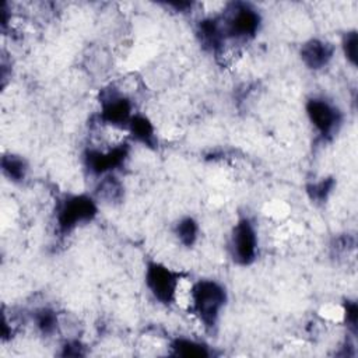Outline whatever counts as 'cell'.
I'll return each mask as SVG.
<instances>
[{"instance_id": "obj_12", "label": "cell", "mask_w": 358, "mask_h": 358, "mask_svg": "<svg viewBox=\"0 0 358 358\" xmlns=\"http://www.w3.org/2000/svg\"><path fill=\"white\" fill-rule=\"evenodd\" d=\"M172 354L185 358H207L211 355V350L207 344L187 337H176L171 343Z\"/></svg>"}, {"instance_id": "obj_6", "label": "cell", "mask_w": 358, "mask_h": 358, "mask_svg": "<svg viewBox=\"0 0 358 358\" xmlns=\"http://www.w3.org/2000/svg\"><path fill=\"white\" fill-rule=\"evenodd\" d=\"M228 245L229 255L236 264H252L259 253V238L255 224L246 217L238 220L231 231Z\"/></svg>"}, {"instance_id": "obj_14", "label": "cell", "mask_w": 358, "mask_h": 358, "mask_svg": "<svg viewBox=\"0 0 358 358\" xmlns=\"http://www.w3.org/2000/svg\"><path fill=\"white\" fill-rule=\"evenodd\" d=\"M32 320L36 330L42 336H52L59 330L60 320L57 313L50 308H39L32 313Z\"/></svg>"}, {"instance_id": "obj_11", "label": "cell", "mask_w": 358, "mask_h": 358, "mask_svg": "<svg viewBox=\"0 0 358 358\" xmlns=\"http://www.w3.org/2000/svg\"><path fill=\"white\" fill-rule=\"evenodd\" d=\"M123 183L116 178L115 173H109L99 178L94 197L96 199V201L115 204L123 199Z\"/></svg>"}, {"instance_id": "obj_4", "label": "cell", "mask_w": 358, "mask_h": 358, "mask_svg": "<svg viewBox=\"0 0 358 358\" xmlns=\"http://www.w3.org/2000/svg\"><path fill=\"white\" fill-rule=\"evenodd\" d=\"M134 113L133 102L126 92L116 87H109L101 91L99 122L102 124L126 131Z\"/></svg>"}, {"instance_id": "obj_8", "label": "cell", "mask_w": 358, "mask_h": 358, "mask_svg": "<svg viewBox=\"0 0 358 358\" xmlns=\"http://www.w3.org/2000/svg\"><path fill=\"white\" fill-rule=\"evenodd\" d=\"M305 110L309 123L322 137H329L338 130L341 113L330 101L319 96L309 98L306 101Z\"/></svg>"}, {"instance_id": "obj_1", "label": "cell", "mask_w": 358, "mask_h": 358, "mask_svg": "<svg viewBox=\"0 0 358 358\" xmlns=\"http://www.w3.org/2000/svg\"><path fill=\"white\" fill-rule=\"evenodd\" d=\"M227 298L225 287L211 278H200L192 282L189 288L190 312L207 330L217 326Z\"/></svg>"}, {"instance_id": "obj_17", "label": "cell", "mask_w": 358, "mask_h": 358, "mask_svg": "<svg viewBox=\"0 0 358 358\" xmlns=\"http://www.w3.org/2000/svg\"><path fill=\"white\" fill-rule=\"evenodd\" d=\"M333 187H334V180H333L331 178H326V179L323 178L322 180L309 185L306 192H308L309 197H310L313 201H316V203H323V201L327 200V197H329V194L331 193Z\"/></svg>"}, {"instance_id": "obj_15", "label": "cell", "mask_w": 358, "mask_h": 358, "mask_svg": "<svg viewBox=\"0 0 358 358\" xmlns=\"http://www.w3.org/2000/svg\"><path fill=\"white\" fill-rule=\"evenodd\" d=\"M173 234L179 243L183 246H193L199 236V224L193 217H183L180 218L173 228Z\"/></svg>"}, {"instance_id": "obj_16", "label": "cell", "mask_w": 358, "mask_h": 358, "mask_svg": "<svg viewBox=\"0 0 358 358\" xmlns=\"http://www.w3.org/2000/svg\"><path fill=\"white\" fill-rule=\"evenodd\" d=\"M341 50L345 60L351 66H357L358 62V34L355 29L347 31L341 38Z\"/></svg>"}, {"instance_id": "obj_9", "label": "cell", "mask_w": 358, "mask_h": 358, "mask_svg": "<svg viewBox=\"0 0 358 358\" xmlns=\"http://www.w3.org/2000/svg\"><path fill=\"white\" fill-rule=\"evenodd\" d=\"M299 56L308 69L313 71L322 70L331 62L334 56V46L327 41L312 38L302 43Z\"/></svg>"}, {"instance_id": "obj_5", "label": "cell", "mask_w": 358, "mask_h": 358, "mask_svg": "<svg viewBox=\"0 0 358 358\" xmlns=\"http://www.w3.org/2000/svg\"><path fill=\"white\" fill-rule=\"evenodd\" d=\"M144 281L152 298L159 303L171 305L178 299L180 274L164 263L148 262L144 270Z\"/></svg>"}, {"instance_id": "obj_2", "label": "cell", "mask_w": 358, "mask_h": 358, "mask_svg": "<svg viewBox=\"0 0 358 358\" xmlns=\"http://www.w3.org/2000/svg\"><path fill=\"white\" fill-rule=\"evenodd\" d=\"M94 196L80 193L67 194L56 206V227L62 235H67L84 224H90L98 214Z\"/></svg>"}, {"instance_id": "obj_18", "label": "cell", "mask_w": 358, "mask_h": 358, "mask_svg": "<svg viewBox=\"0 0 358 358\" xmlns=\"http://www.w3.org/2000/svg\"><path fill=\"white\" fill-rule=\"evenodd\" d=\"M343 315H344L347 329H350L355 334V331H357V319H358V306H357L355 301H345L344 302Z\"/></svg>"}, {"instance_id": "obj_10", "label": "cell", "mask_w": 358, "mask_h": 358, "mask_svg": "<svg viewBox=\"0 0 358 358\" xmlns=\"http://www.w3.org/2000/svg\"><path fill=\"white\" fill-rule=\"evenodd\" d=\"M126 131L129 133V137H131L134 141H137L145 147L154 148L158 143L157 131H155L152 122L141 113H134Z\"/></svg>"}, {"instance_id": "obj_7", "label": "cell", "mask_w": 358, "mask_h": 358, "mask_svg": "<svg viewBox=\"0 0 358 358\" xmlns=\"http://www.w3.org/2000/svg\"><path fill=\"white\" fill-rule=\"evenodd\" d=\"M129 157V145L126 143H117L115 145L88 147L84 152V165L87 171L94 176H105L115 173Z\"/></svg>"}, {"instance_id": "obj_3", "label": "cell", "mask_w": 358, "mask_h": 358, "mask_svg": "<svg viewBox=\"0 0 358 358\" xmlns=\"http://www.w3.org/2000/svg\"><path fill=\"white\" fill-rule=\"evenodd\" d=\"M220 18L225 41L246 42L256 36L260 29L262 17L248 3H232Z\"/></svg>"}, {"instance_id": "obj_13", "label": "cell", "mask_w": 358, "mask_h": 358, "mask_svg": "<svg viewBox=\"0 0 358 358\" xmlns=\"http://www.w3.org/2000/svg\"><path fill=\"white\" fill-rule=\"evenodd\" d=\"M1 171L8 180L20 183L27 178L28 164L24 157L17 154H6L1 157Z\"/></svg>"}]
</instances>
